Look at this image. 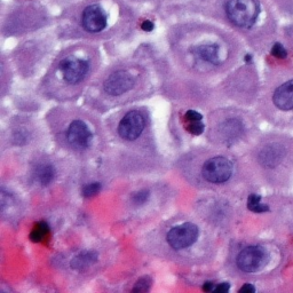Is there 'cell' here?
Returning a JSON list of instances; mask_svg holds the SVG:
<instances>
[{
    "mask_svg": "<svg viewBox=\"0 0 293 293\" xmlns=\"http://www.w3.org/2000/svg\"><path fill=\"white\" fill-rule=\"evenodd\" d=\"M134 85V80L129 72L116 71L108 77L105 81V89L110 95H121L130 90Z\"/></svg>",
    "mask_w": 293,
    "mask_h": 293,
    "instance_id": "8",
    "label": "cell"
},
{
    "mask_svg": "<svg viewBox=\"0 0 293 293\" xmlns=\"http://www.w3.org/2000/svg\"><path fill=\"white\" fill-rule=\"evenodd\" d=\"M271 54L275 57H278V59H285L287 56L286 49L283 47V45L280 44H275L273 48H271Z\"/></svg>",
    "mask_w": 293,
    "mask_h": 293,
    "instance_id": "20",
    "label": "cell"
},
{
    "mask_svg": "<svg viewBox=\"0 0 293 293\" xmlns=\"http://www.w3.org/2000/svg\"><path fill=\"white\" fill-rule=\"evenodd\" d=\"M203 290L205 292H213L214 290V285H213V283L212 282H206L204 285H203Z\"/></svg>",
    "mask_w": 293,
    "mask_h": 293,
    "instance_id": "26",
    "label": "cell"
},
{
    "mask_svg": "<svg viewBox=\"0 0 293 293\" xmlns=\"http://www.w3.org/2000/svg\"><path fill=\"white\" fill-rule=\"evenodd\" d=\"M187 130L193 135H200L204 132V124L202 123V121L189 122L187 125Z\"/></svg>",
    "mask_w": 293,
    "mask_h": 293,
    "instance_id": "17",
    "label": "cell"
},
{
    "mask_svg": "<svg viewBox=\"0 0 293 293\" xmlns=\"http://www.w3.org/2000/svg\"><path fill=\"white\" fill-rule=\"evenodd\" d=\"M267 251L261 246H249L242 251L237 257V266L245 273H255L267 265Z\"/></svg>",
    "mask_w": 293,
    "mask_h": 293,
    "instance_id": "3",
    "label": "cell"
},
{
    "mask_svg": "<svg viewBox=\"0 0 293 293\" xmlns=\"http://www.w3.org/2000/svg\"><path fill=\"white\" fill-rule=\"evenodd\" d=\"M60 70L64 80L69 84H78L84 79L88 71V63L75 56H69L60 63Z\"/></svg>",
    "mask_w": 293,
    "mask_h": 293,
    "instance_id": "6",
    "label": "cell"
},
{
    "mask_svg": "<svg viewBox=\"0 0 293 293\" xmlns=\"http://www.w3.org/2000/svg\"><path fill=\"white\" fill-rule=\"evenodd\" d=\"M95 260H96V257L95 255H93L92 252H84L72 260L71 267L75 268V269L82 270L84 268L89 267L90 263H93Z\"/></svg>",
    "mask_w": 293,
    "mask_h": 293,
    "instance_id": "13",
    "label": "cell"
},
{
    "mask_svg": "<svg viewBox=\"0 0 293 293\" xmlns=\"http://www.w3.org/2000/svg\"><path fill=\"white\" fill-rule=\"evenodd\" d=\"M185 119H187L188 122H195V121H202L203 119V116L200 113H197L195 110H189L185 113L184 115Z\"/></svg>",
    "mask_w": 293,
    "mask_h": 293,
    "instance_id": "21",
    "label": "cell"
},
{
    "mask_svg": "<svg viewBox=\"0 0 293 293\" xmlns=\"http://www.w3.org/2000/svg\"><path fill=\"white\" fill-rule=\"evenodd\" d=\"M150 278L149 277H143L141 279H139L137 284H135V287L133 288V292H146L149 290L150 287Z\"/></svg>",
    "mask_w": 293,
    "mask_h": 293,
    "instance_id": "19",
    "label": "cell"
},
{
    "mask_svg": "<svg viewBox=\"0 0 293 293\" xmlns=\"http://www.w3.org/2000/svg\"><path fill=\"white\" fill-rule=\"evenodd\" d=\"M192 52L200 57V59L204 60L210 63L217 64L219 62V47L218 45H201L192 49Z\"/></svg>",
    "mask_w": 293,
    "mask_h": 293,
    "instance_id": "12",
    "label": "cell"
},
{
    "mask_svg": "<svg viewBox=\"0 0 293 293\" xmlns=\"http://www.w3.org/2000/svg\"><path fill=\"white\" fill-rule=\"evenodd\" d=\"M144 129V119L138 111H131L126 114L119 123L118 134L127 141H134L141 135Z\"/></svg>",
    "mask_w": 293,
    "mask_h": 293,
    "instance_id": "5",
    "label": "cell"
},
{
    "mask_svg": "<svg viewBox=\"0 0 293 293\" xmlns=\"http://www.w3.org/2000/svg\"><path fill=\"white\" fill-rule=\"evenodd\" d=\"M241 292H254L255 288L253 285H251V284H245V285H243L241 287Z\"/></svg>",
    "mask_w": 293,
    "mask_h": 293,
    "instance_id": "25",
    "label": "cell"
},
{
    "mask_svg": "<svg viewBox=\"0 0 293 293\" xmlns=\"http://www.w3.org/2000/svg\"><path fill=\"white\" fill-rule=\"evenodd\" d=\"M247 208H249L250 211L261 213V212H267L268 206L261 203V197L259 195H250L249 200H247Z\"/></svg>",
    "mask_w": 293,
    "mask_h": 293,
    "instance_id": "15",
    "label": "cell"
},
{
    "mask_svg": "<svg viewBox=\"0 0 293 293\" xmlns=\"http://www.w3.org/2000/svg\"><path fill=\"white\" fill-rule=\"evenodd\" d=\"M48 230H49V227L46 222H44V221L39 222V224L36 226V228L32 230L31 234H30L31 241L32 242H40L41 239L44 238L45 235L48 233Z\"/></svg>",
    "mask_w": 293,
    "mask_h": 293,
    "instance_id": "16",
    "label": "cell"
},
{
    "mask_svg": "<svg viewBox=\"0 0 293 293\" xmlns=\"http://www.w3.org/2000/svg\"><path fill=\"white\" fill-rule=\"evenodd\" d=\"M233 173V165L225 157H213L206 160L202 168L204 179L212 183H222L230 179Z\"/></svg>",
    "mask_w": 293,
    "mask_h": 293,
    "instance_id": "2",
    "label": "cell"
},
{
    "mask_svg": "<svg viewBox=\"0 0 293 293\" xmlns=\"http://www.w3.org/2000/svg\"><path fill=\"white\" fill-rule=\"evenodd\" d=\"M226 12L228 19L239 28L249 29L254 26L260 13L258 0H229Z\"/></svg>",
    "mask_w": 293,
    "mask_h": 293,
    "instance_id": "1",
    "label": "cell"
},
{
    "mask_svg": "<svg viewBox=\"0 0 293 293\" xmlns=\"http://www.w3.org/2000/svg\"><path fill=\"white\" fill-rule=\"evenodd\" d=\"M141 28L143 29L144 31H152V30H154L155 26H154V23L151 22V21L147 20V21H144V22H142Z\"/></svg>",
    "mask_w": 293,
    "mask_h": 293,
    "instance_id": "24",
    "label": "cell"
},
{
    "mask_svg": "<svg viewBox=\"0 0 293 293\" xmlns=\"http://www.w3.org/2000/svg\"><path fill=\"white\" fill-rule=\"evenodd\" d=\"M273 101L280 110L293 109V79L284 82L275 90Z\"/></svg>",
    "mask_w": 293,
    "mask_h": 293,
    "instance_id": "10",
    "label": "cell"
},
{
    "mask_svg": "<svg viewBox=\"0 0 293 293\" xmlns=\"http://www.w3.org/2000/svg\"><path fill=\"white\" fill-rule=\"evenodd\" d=\"M36 176L41 184L46 185L51 182V181L53 180V177H54V171H53V167L51 166V165L43 164L37 168Z\"/></svg>",
    "mask_w": 293,
    "mask_h": 293,
    "instance_id": "14",
    "label": "cell"
},
{
    "mask_svg": "<svg viewBox=\"0 0 293 293\" xmlns=\"http://www.w3.org/2000/svg\"><path fill=\"white\" fill-rule=\"evenodd\" d=\"M101 185L99 182H94V183H89L87 185H85L84 189H82V195L85 197H92L94 195L100 191Z\"/></svg>",
    "mask_w": 293,
    "mask_h": 293,
    "instance_id": "18",
    "label": "cell"
},
{
    "mask_svg": "<svg viewBox=\"0 0 293 293\" xmlns=\"http://www.w3.org/2000/svg\"><path fill=\"white\" fill-rule=\"evenodd\" d=\"M68 141L75 149H85L88 147L92 133L87 125L81 121H75L70 124L68 130Z\"/></svg>",
    "mask_w": 293,
    "mask_h": 293,
    "instance_id": "9",
    "label": "cell"
},
{
    "mask_svg": "<svg viewBox=\"0 0 293 293\" xmlns=\"http://www.w3.org/2000/svg\"><path fill=\"white\" fill-rule=\"evenodd\" d=\"M82 27L89 32H100L107 27V14L99 5H90L82 13Z\"/></svg>",
    "mask_w": 293,
    "mask_h": 293,
    "instance_id": "7",
    "label": "cell"
},
{
    "mask_svg": "<svg viewBox=\"0 0 293 293\" xmlns=\"http://www.w3.org/2000/svg\"><path fill=\"white\" fill-rule=\"evenodd\" d=\"M229 288H230V285L228 283H221V284H219V285L217 287H214V290L213 292H227V291H229Z\"/></svg>",
    "mask_w": 293,
    "mask_h": 293,
    "instance_id": "23",
    "label": "cell"
},
{
    "mask_svg": "<svg viewBox=\"0 0 293 293\" xmlns=\"http://www.w3.org/2000/svg\"><path fill=\"white\" fill-rule=\"evenodd\" d=\"M148 195H149V192H148L147 190L139 191L133 196V202L135 204H141V203H143V202L147 201Z\"/></svg>",
    "mask_w": 293,
    "mask_h": 293,
    "instance_id": "22",
    "label": "cell"
},
{
    "mask_svg": "<svg viewBox=\"0 0 293 293\" xmlns=\"http://www.w3.org/2000/svg\"><path fill=\"white\" fill-rule=\"evenodd\" d=\"M198 228L196 225L187 224L176 226L167 234V242L174 250H182L189 247L197 241Z\"/></svg>",
    "mask_w": 293,
    "mask_h": 293,
    "instance_id": "4",
    "label": "cell"
},
{
    "mask_svg": "<svg viewBox=\"0 0 293 293\" xmlns=\"http://www.w3.org/2000/svg\"><path fill=\"white\" fill-rule=\"evenodd\" d=\"M284 155H285V150L280 144H269L260 152V162L266 167H275L282 162Z\"/></svg>",
    "mask_w": 293,
    "mask_h": 293,
    "instance_id": "11",
    "label": "cell"
}]
</instances>
